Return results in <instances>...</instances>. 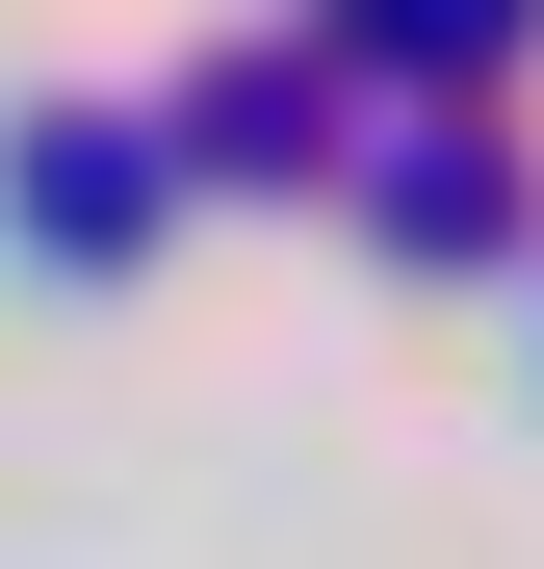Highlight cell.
Segmentation results:
<instances>
[{"instance_id": "cell-2", "label": "cell", "mask_w": 544, "mask_h": 569, "mask_svg": "<svg viewBox=\"0 0 544 569\" xmlns=\"http://www.w3.org/2000/svg\"><path fill=\"white\" fill-rule=\"evenodd\" d=\"M337 208L389 233V259H518V233H544V156H518L493 104H363Z\"/></svg>"}, {"instance_id": "cell-1", "label": "cell", "mask_w": 544, "mask_h": 569, "mask_svg": "<svg viewBox=\"0 0 544 569\" xmlns=\"http://www.w3.org/2000/svg\"><path fill=\"white\" fill-rule=\"evenodd\" d=\"M0 208H27V259H156L181 208V130H156V78H78V104H27V156H0Z\"/></svg>"}, {"instance_id": "cell-4", "label": "cell", "mask_w": 544, "mask_h": 569, "mask_svg": "<svg viewBox=\"0 0 544 569\" xmlns=\"http://www.w3.org/2000/svg\"><path fill=\"white\" fill-rule=\"evenodd\" d=\"M311 52L363 78V104H493V78L544 52V0H311Z\"/></svg>"}, {"instance_id": "cell-3", "label": "cell", "mask_w": 544, "mask_h": 569, "mask_svg": "<svg viewBox=\"0 0 544 569\" xmlns=\"http://www.w3.org/2000/svg\"><path fill=\"white\" fill-rule=\"evenodd\" d=\"M156 130H181V181H337L363 156V78L311 27H208V78H156Z\"/></svg>"}]
</instances>
